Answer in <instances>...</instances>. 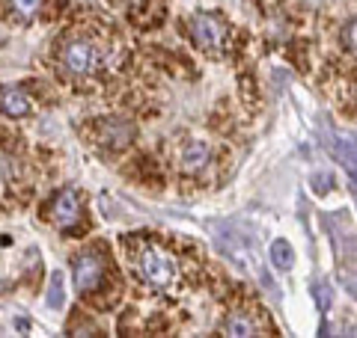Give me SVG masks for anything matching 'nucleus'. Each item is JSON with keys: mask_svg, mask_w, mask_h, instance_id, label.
Wrapping results in <instances>:
<instances>
[{"mask_svg": "<svg viewBox=\"0 0 357 338\" xmlns=\"http://www.w3.org/2000/svg\"><path fill=\"white\" fill-rule=\"evenodd\" d=\"M48 217L60 232H72L75 225L81 223V199H77V193L72 187H66L54 196L51 208H48Z\"/></svg>", "mask_w": 357, "mask_h": 338, "instance_id": "obj_5", "label": "nucleus"}, {"mask_svg": "<svg viewBox=\"0 0 357 338\" xmlns=\"http://www.w3.org/2000/svg\"><path fill=\"white\" fill-rule=\"evenodd\" d=\"M340 279H342V288L349 291L351 297H357V270H342Z\"/></svg>", "mask_w": 357, "mask_h": 338, "instance_id": "obj_14", "label": "nucleus"}, {"mask_svg": "<svg viewBox=\"0 0 357 338\" xmlns=\"http://www.w3.org/2000/svg\"><path fill=\"white\" fill-rule=\"evenodd\" d=\"M312 294H316V300H319V306L321 309H331V288L328 285H316V288H312Z\"/></svg>", "mask_w": 357, "mask_h": 338, "instance_id": "obj_15", "label": "nucleus"}, {"mask_svg": "<svg viewBox=\"0 0 357 338\" xmlns=\"http://www.w3.org/2000/svg\"><path fill=\"white\" fill-rule=\"evenodd\" d=\"M60 303H63V276L54 273L51 276V291H48V306L51 309H60Z\"/></svg>", "mask_w": 357, "mask_h": 338, "instance_id": "obj_13", "label": "nucleus"}, {"mask_svg": "<svg viewBox=\"0 0 357 338\" xmlns=\"http://www.w3.org/2000/svg\"><path fill=\"white\" fill-rule=\"evenodd\" d=\"M271 264H274L277 270H292L295 252H292V246H289L286 241H274V243H271Z\"/></svg>", "mask_w": 357, "mask_h": 338, "instance_id": "obj_11", "label": "nucleus"}, {"mask_svg": "<svg viewBox=\"0 0 357 338\" xmlns=\"http://www.w3.org/2000/svg\"><path fill=\"white\" fill-rule=\"evenodd\" d=\"M223 332L227 335H259L262 330L256 326L250 314H229V318L223 321Z\"/></svg>", "mask_w": 357, "mask_h": 338, "instance_id": "obj_9", "label": "nucleus"}, {"mask_svg": "<svg viewBox=\"0 0 357 338\" xmlns=\"http://www.w3.org/2000/svg\"><path fill=\"white\" fill-rule=\"evenodd\" d=\"M72 270H75V285H77V291H81L84 297L96 294V291L105 285V279H107V264H105V258H102L98 250L77 252Z\"/></svg>", "mask_w": 357, "mask_h": 338, "instance_id": "obj_3", "label": "nucleus"}, {"mask_svg": "<svg viewBox=\"0 0 357 338\" xmlns=\"http://www.w3.org/2000/svg\"><path fill=\"white\" fill-rule=\"evenodd\" d=\"M349 175H351V184H354V190H357V169H351Z\"/></svg>", "mask_w": 357, "mask_h": 338, "instance_id": "obj_18", "label": "nucleus"}, {"mask_svg": "<svg viewBox=\"0 0 357 338\" xmlns=\"http://www.w3.org/2000/svg\"><path fill=\"white\" fill-rule=\"evenodd\" d=\"M107 63L105 42L84 30H72L63 42H57V65L69 77H93Z\"/></svg>", "mask_w": 357, "mask_h": 338, "instance_id": "obj_1", "label": "nucleus"}, {"mask_svg": "<svg viewBox=\"0 0 357 338\" xmlns=\"http://www.w3.org/2000/svg\"><path fill=\"white\" fill-rule=\"evenodd\" d=\"M134 270L152 291H167L176 282V261L158 243L143 241L134 246Z\"/></svg>", "mask_w": 357, "mask_h": 338, "instance_id": "obj_2", "label": "nucleus"}, {"mask_svg": "<svg viewBox=\"0 0 357 338\" xmlns=\"http://www.w3.org/2000/svg\"><path fill=\"white\" fill-rule=\"evenodd\" d=\"M328 152L337 157V161L342 166H349V172L351 169H357V143L351 137H340V134H328Z\"/></svg>", "mask_w": 357, "mask_h": 338, "instance_id": "obj_7", "label": "nucleus"}, {"mask_svg": "<svg viewBox=\"0 0 357 338\" xmlns=\"http://www.w3.org/2000/svg\"><path fill=\"white\" fill-rule=\"evenodd\" d=\"M30 101L18 92V89H0V113L3 116H15V119H24L30 116Z\"/></svg>", "mask_w": 357, "mask_h": 338, "instance_id": "obj_8", "label": "nucleus"}, {"mask_svg": "<svg viewBox=\"0 0 357 338\" xmlns=\"http://www.w3.org/2000/svg\"><path fill=\"white\" fill-rule=\"evenodd\" d=\"M208 157H211V145L206 140H188V143H182L176 161L185 172H197V169H203L208 163Z\"/></svg>", "mask_w": 357, "mask_h": 338, "instance_id": "obj_6", "label": "nucleus"}, {"mask_svg": "<svg viewBox=\"0 0 357 338\" xmlns=\"http://www.w3.org/2000/svg\"><path fill=\"white\" fill-rule=\"evenodd\" d=\"M191 36L203 51L220 54L223 48H227V42H229V30L215 15H194L191 18Z\"/></svg>", "mask_w": 357, "mask_h": 338, "instance_id": "obj_4", "label": "nucleus"}, {"mask_svg": "<svg viewBox=\"0 0 357 338\" xmlns=\"http://www.w3.org/2000/svg\"><path fill=\"white\" fill-rule=\"evenodd\" d=\"M18 184V161L13 154L0 152V190H13Z\"/></svg>", "mask_w": 357, "mask_h": 338, "instance_id": "obj_10", "label": "nucleus"}, {"mask_svg": "<svg viewBox=\"0 0 357 338\" xmlns=\"http://www.w3.org/2000/svg\"><path fill=\"white\" fill-rule=\"evenodd\" d=\"M345 42H349V48L357 51V18L351 21L349 27H345Z\"/></svg>", "mask_w": 357, "mask_h": 338, "instance_id": "obj_17", "label": "nucleus"}, {"mask_svg": "<svg viewBox=\"0 0 357 338\" xmlns=\"http://www.w3.org/2000/svg\"><path fill=\"white\" fill-rule=\"evenodd\" d=\"M9 9L18 18H33L42 9V0H9Z\"/></svg>", "mask_w": 357, "mask_h": 338, "instance_id": "obj_12", "label": "nucleus"}, {"mask_svg": "<svg viewBox=\"0 0 357 338\" xmlns=\"http://www.w3.org/2000/svg\"><path fill=\"white\" fill-rule=\"evenodd\" d=\"M312 187H316V193H328V190H331V175L328 172L312 175Z\"/></svg>", "mask_w": 357, "mask_h": 338, "instance_id": "obj_16", "label": "nucleus"}]
</instances>
